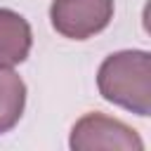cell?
Returning a JSON list of instances; mask_svg holds the SVG:
<instances>
[{"label":"cell","instance_id":"cell-2","mask_svg":"<svg viewBox=\"0 0 151 151\" xmlns=\"http://www.w3.org/2000/svg\"><path fill=\"white\" fill-rule=\"evenodd\" d=\"M113 19V0H52L50 21L57 33L71 40H87L101 33Z\"/></svg>","mask_w":151,"mask_h":151},{"label":"cell","instance_id":"cell-3","mask_svg":"<svg viewBox=\"0 0 151 151\" xmlns=\"http://www.w3.org/2000/svg\"><path fill=\"white\" fill-rule=\"evenodd\" d=\"M68 146L76 151H90V149H120V151H142L144 142L118 118H109L99 111L85 113L71 130Z\"/></svg>","mask_w":151,"mask_h":151},{"label":"cell","instance_id":"cell-1","mask_svg":"<svg viewBox=\"0 0 151 151\" xmlns=\"http://www.w3.org/2000/svg\"><path fill=\"white\" fill-rule=\"evenodd\" d=\"M99 94L137 116L151 113V54L146 50H123L109 54L97 71Z\"/></svg>","mask_w":151,"mask_h":151},{"label":"cell","instance_id":"cell-4","mask_svg":"<svg viewBox=\"0 0 151 151\" xmlns=\"http://www.w3.org/2000/svg\"><path fill=\"white\" fill-rule=\"evenodd\" d=\"M33 45L31 24L14 9L0 7V66L12 68L26 61Z\"/></svg>","mask_w":151,"mask_h":151},{"label":"cell","instance_id":"cell-5","mask_svg":"<svg viewBox=\"0 0 151 151\" xmlns=\"http://www.w3.org/2000/svg\"><path fill=\"white\" fill-rule=\"evenodd\" d=\"M26 106V83L12 68L0 66V134L9 132Z\"/></svg>","mask_w":151,"mask_h":151}]
</instances>
